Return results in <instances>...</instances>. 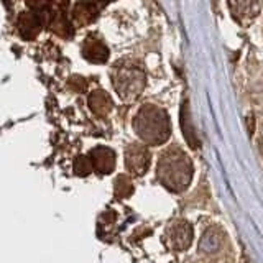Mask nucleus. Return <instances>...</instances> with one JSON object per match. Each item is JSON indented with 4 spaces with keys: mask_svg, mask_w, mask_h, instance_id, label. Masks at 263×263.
Returning a JSON list of instances; mask_svg holds the SVG:
<instances>
[{
    "mask_svg": "<svg viewBox=\"0 0 263 263\" xmlns=\"http://www.w3.org/2000/svg\"><path fill=\"white\" fill-rule=\"evenodd\" d=\"M114 193L117 197L123 199V197H128L134 193V184H132L130 178H127L125 175H120L114 183Z\"/></svg>",
    "mask_w": 263,
    "mask_h": 263,
    "instance_id": "15",
    "label": "nucleus"
},
{
    "mask_svg": "<svg viewBox=\"0 0 263 263\" xmlns=\"http://www.w3.org/2000/svg\"><path fill=\"white\" fill-rule=\"evenodd\" d=\"M263 0H227L232 18L240 25H250L258 16Z\"/></svg>",
    "mask_w": 263,
    "mask_h": 263,
    "instance_id": "7",
    "label": "nucleus"
},
{
    "mask_svg": "<svg viewBox=\"0 0 263 263\" xmlns=\"http://www.w3.org/2000/svg\"><path fill=\"white\" fill-rule=\"evenodd\" d=\"M46 27L49 31H53L54 35L61 36L64 40H69L74 35V25L68 20V16L64 15L63 10H49L48 13V20H46Z\"/></svg>",
    "mask_w": 263,
    "mask_h": 263,
    "instance_id": "10",
    "label": "nucleus"
},
{
    "mask_svg": "<svg viewBox=\"0 0 263 263\" xmlns=\"http://www.w3.org/2000/svg\"><path fill=\"white\" fill-rule=\"evenodd\" d=\"M82 56L89 63L104 64L109 60V48L105 46V43L99 36L90 35L82 43Z\"/></svg>",
    "mask_w": 263,
    "mask_h": 263,
    "instance_id": "9",
    "label": "nucleus"
},
{
    "mask_svg": "<svg viewBox=\"0 0 263 263\" xmlns=\"http://www.w3.org/2000/svg\"><path fill=\"white\" fill-rule=\"evenodd\" d=\"M90 171H92V164H90L89 156H84V155L78 156L76 161H74V173H76L78 176H87Z\"/></svg>",
    "mask_w": 263,
    "mask_h": 263,
    "instance_id": "16",
    "label": "nucleus"
},
{
    "mask_svg": "<svg viewBox=\"0 0 263 263\" xmlns=\"http://www.w3.org/2000/svg\"><path fill=\"white\" fill-rule=\"evenodd\" d=\"M99 13H101V8L97 5L87 2V0H79L72 8V20L78 22L81 27H84V25L96 22Z\"/></svg>",
    "mask_w": 263,
    "mask_h": 263,
    "instance_id": "13",
    "label": "nucleus"
},
{
    "mask_svg": "<svg viewBox=\"0 0 263 263\" xmlns=\"http://www.w3.org/2000/svg\"><path fill=\"white\" fill-rule=\"evenodd\" d=\"M193 226L187 220L178 219L173 220L171 224L164 230V243H166L171 250L183 252L189 249L193 243Z\"/></svg>",
    "mask_w": 263,
    "mask_h": 263,
    "instance_id": "4",
    "label": "nucleus"
},
{
    "mask_svg": "<svg viewBox=\"0 0 263 263\" xmlns=\"http://www.w3.org/2000/svg\"><path fill=\"white\" fill-rule=\"evenodd\" d=\"M2 2H5V4H10V2H12V0H2Z\"/></svg>",
    "mask_w": 263,
    "mask_h": 263,
    "instance_id": "21",
    "label": "nucleus"
},
{
    "mask_svg": "<svg viewBox=\"0 0 263 263\" xmlns=\"http://www.w3.org/2000/svg\"><path fill=\"white\" fill-rule=\"evenodd\" d=\"M112 84L123 101H134L143 92L146 78L143 69L132 61H120L110 71Z\"/></svg>",
    "mask_w": 263,
    "mask_h": 263,
    "instance_id": "3",
    "label": "nucleus"
},
{
    "mask_svg": "<svg viewBox=\"0 0 263 263\" xmlns=\"http://www.w3.org/2000/svg\"><path fill=\"white\" fill-rule=\"evenodd\" d=\"M87 104H89V109L92 110L97 117H107L114 109L112 97L102 89H97L94 92H90Z\"/></svg>",
    "mask_w": 263,
    "mask_h": 263,
    "instance_id": "12",
    "label": "nucleus"
},
{
    "mask_svg": "<svg viewBox=\"0 0 263 263\" xmlns=\"http://www.w3.org/2000/svg\"><path fill=\"white\" fill-rule=\"evenodd\" d=\"M152 153L142 143H130L125 148V166L130 175L143 176L150 168Z\"/></svg>",
    "mask_w": 263,
    "mask_h": 263,
    "instance_id": "5",
    "label": "nucleus"
},
{
    "mask_svg": "<svg viewBox=\"0 0 263 263\" xmlns=\"http://www.w3.org/2000/svg\"><path fill=\"white\" fill-rule=\"evenodd\" d=\"M31 10H48L49 0H25Z\"/></svg>",
    "mask_w": 263,
    "mask_h": 263,
    "instance_id": "18",
    "label": "nucleus"
},
{
    "mask_svg": "<svg viewBox=\"0 0 263 263\" xmlns=\"http://www.w3.org/2000/svg\"><path fill=\"white\" fill-rule=\"evenodd\" d=\"M194 166L191 158L178 145L164 150L156 164V178L171 193H183L191 184Z\"/></svg>",
    "mask_w": 263,
    "mask_h": 263,
    "instance_id": "1",
    "label": "nucleus"
},
{
    "mask_svg": "<svg viewBox=\"0 0 263 263\" xmlns=\"http://www.w3.org/2000/svg\"><path fill=\"white\" fill-rule=\"evenodd\" d=\"M179 120H181V130H183V135L186 138L187 145L193 148V150H197L201 146L199 137L196 134V127L193 123V117H191V109H189V102L184 101L181 104V110H179Z\"/></svg>",
    "mask_w": 263,
    "mask_h": 263,
    "instance_id": "11",
    "label": "nucleus"
},
{
    "mask_svg": "<svg viewBox=\"0 0 263 263\" xmlns=\"http://www.w3.org/2000/svg\"><path fill=\"white\" fill-rule=\"evenodd\" d=\"M68 86H69L72 90H76V92H82V90H86L87 82H86V79H84V78H81V76H74V78H71V79H69Z\"/></svg>",
    "mask_w": 263,
    "mask_h": 263,
    "instance_id": "17",
    "label": "nucleus"
},
{
    "mask_svg": "<svg viewBox=\"0 0 263 263\" xmlns=\"http://www.w3.org/2000/svg\"><path fill=\"white\" fill-rule=\"evenodd\" d=\"M134 130L143 143L152 146L163 145L171 135L170 115L160 105L145 104L135 115Z\"/></svg>",
    "mask_w": 263,
    "mask_h": 263,
    "instance_id": "2",
    "label": "nucleus"
},
{
    "mask_svg": "<svg viewBox=\"0 0 263 263\" xmlns=\"http://www.w3.org/2000/svg\"><path fill=\"white\" fill-rule=\"evenodd\" d=\"M87 2H90V4H94V5H97L99 8H102L109 0H87Z\"/></svg>",
    "mask_w": 263,
    "mask_h": 263,
    "instance_id": "20",
    "label": "nucleus"
},
{
    "mask_svg": "<svg viewBox=\"0 0 263 263\" xmlns=\"http://www.w3.org/2000/svg\"><path fill=\"white\" fill-rule=\"evenodd\" d=\"M87 156L97 175H110L115 168V152L109 146H96Z\"/></svg>",
    "mask_w": 263,
    "mask_h": 263,
    "instance_id": "8",
    "label": "nucleus"
},
{
    "mask_svg": "<svg viewBox=\"0 0 263 263\" xmlns=\"http://www.w3.org/2000/svg\"><path fill=\"white\" fill-rule=\"evenodd\" d=\"M49 10H28L18 15L16 28L23 40H33L40 35L48 20Z\"/></svg>",
    "mask_w": 263,
    "mask_h": 263,
    "instance_id": "6",
    "label": "nucleus"
},
{
    "mask_svg": "<svg viewBox=\"0 0 263 263\" xmlns=\"http://www.w3.org/2000/svg\"><path fill=\"white\" fill-rule=\"evenodd\" d=\"M222 245V234L217 227H211L204 232L201 238V252L202 253H214L220 249Z\"/></svg>",
    "mask_w": 263,
    "mask_h": 263,
    "instance_id": "14",
    "label": "nucleus"
},
{
    "mask_svg": "<svg viewBox=\"0 0 263 263\" xmlns=\"http://www.w3.org/2000/svg\"><path fill=\"white\" fill-rule=\"evenodd\" d=\"M49 4H53L54 7L60 8V10H63V8L69 5V0H49Z\"/></svg>",
    "mask_w": 263,
    "mask_h": 263,
    "instance_id": "19",
    "label": "nucleus"
}]
</instances>
